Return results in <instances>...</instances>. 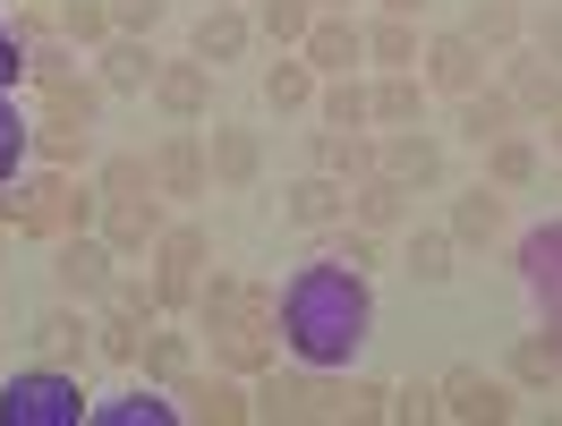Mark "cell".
<instances>
[{
	"mask_svg": "<svg viewBox=\"0 0 562 426\" xmlns=\"http://www.w3.org/2000/svg\"><path fill=\"white\" fill-rule=\"evenodd\" d=\"M367 324H375L367 273H350V265H316V273H299V282L281 290V341L307 358V367H350Z\"/></svg>",
	"mask_w": 562,
	"mask_h": 426,
	"instance_id": "1",
	"label": "cell"
},
{
	"mask_svg": "<svg viewBox=\"0 0 562 426\" xmlns=\"http://www.w3.org/2000/svg\"><path fill=\"white\" fill-rule=\"evenodd\" d=\"M247 392H256V418H265V426H316V418H341V384H333V367H307V358H299L290 375H281V358H273V367H265Z\"/></svg>",
	"mask_w": 562,
	"mask_h": 426,
	"instance_id": "2",
	"label": "cell"
},
{
	"mask_svg": "<svg viewBox=\"0 0 562 426\" xmlns=\"http://www.w3.org/2000/svg\"><path fill=\"white\" fill-rule=\"evenodd\" d=\"M86 418V392H77V367H26L0 384V426H77Z\"/></svg>",
	"mask_w": 562,
	"mask_h": 426,
	"instance_id": "3",
	"label": "cell"
},
{
	"mask_svg": "<svg viewBox=\"0 0 562 426\" xmlns=\"http://www.w3.org/2000/svg\"><path fill=\"white\" fill-rule=\"evenodd\" d=\"M435 392H443V418H460V426H503L520 410V384H512V375H486V367H443Z\"/></svg>",
	"mask_w": 562,
	"mask_h": 426,
	"instance_id": "4",
	"label": "cell"
},
{
	"mask_svg": "<svg viewBox=\"0 0 562 426\" xmlns=\"http://www.w3.org/2000/svg\"><path fill=\"white\" fill-rule=\"evenodd\" d=\"M111 273H120V256L103 248V231H69V239H52V282H60V299L103 307Z\"/></svg>",
	"mask_w": 562,
	"mask_h": 426,
	"instance_id": "5",
	"label": "cell"
},
{
	"mask_svg": "<svg viewBox=\"0 0 562 426\" xmlns=\"http://www.w3.org/2000/svg\"><path fill=\"white\" fill-rule=\"evenodd\" d=\"M179 418H196V426H247L256 418V392H247V375H231V367H213V375H179Z\"/></svg>",
	"mask_w": 562,
	"mask_h": 426,
	"instance_id": "6",
	"label": "cell"
},
{
	"mask_svg": "<svg viewBox=\"0 0 562 426\" xmlns=\"http://www.w3.org/2000/svg\"><path fill=\"white\" fill-rule=\"evenodd\" d=\"M26 197H35L26 239H43V248H52V239H69V231H94V213H103V188H77V179H60V171L35 179Z\"/></svg>",
	"mask_w": 562,
	"mask_h": 426,
	"instance_id": "7",
	"label": "cell"
},
{
	"mask_svg": "<svg viewBox=\"0 0 562 426\" xmlns=\"http://www.w3.org/2000/svg\"><path fill=\"white\" fill-rule=\"evenodd\" d=\"M162 188H145V197H103V213H94V231H103L111 256H145L154 239H162Z\"/></svg>",
	"mask_w": 562,
	"mask_h": 426,
	"instance_id": "8",
	"label": "cell"
},
{
	"mask_svg": "<svg viewBox=\"0 0 562 426\" xmlns=\"http://www.w3.org/2000/svg\"><path fill=\"white\" fill-rule=\"evenodd\" d=\"M145 94H154V111H162L171 128H196V120L213 111V69L196 60V52H188V60H162Z\"/></svg>",
	"mask_w": 562,
	"mask_h": 426,
	"instance_id": "9",
	"label": "cell"
},
{
	"mask_svg": "<svg viewBox=\"0 0 562 426\" xmlns=\"http://www.w3.org/2000/svg\"><path fill=\"white\" fill-rule=\"evenodd\" d=\"M426 86H435V94H477V86H486V43H469L460 35V26H443V35H426Z\"/></svg>",
	"mask_w": 562,
	"mask_h": 426,
	"instance_id": "10",
	"label": "cell"
},
{
	"mask_svg": "<svg viewBox=\"0 0 562 426\" xmlns=\"http://www.w3.org/2000/svg\"><path fill=\"white\" fill-rule=\"evenodd\" d=\"M205 341H213V367H231V375H247V384L281 358V333L265 316H231V324H213Z\"/></svg>",
	"mask_w": 562,
	"mask_h": 426,
	"instance_id": "11",
	"label": "cell"
},
{
	"mask_svg": "<svg viewBox=\"0 0 562 426\" xmlns=\"http://www.w3.org/2000/svg\"><path fill=\"white\" fill-rule=\"evenodd\" d=\"M154 188H162V197H179V205L213 188V154H205V137H196V128H171V137L154 145Z\"/></svg>",
	"mask_w": 562,
	"mask_h": 426,
	"instance_id": "12",
	"label": "cell"
},
{
	"mask_svg": "<svg viewBox=\"0 0 562 426\" xmlns=\"http://www.w3.org/2000/svg\"><path fill=\"white\" fill-rule=\"evenodd\" d=\"M299 52H307V69H316V77H350L358 60H367V26H358L350 9H316V26H307Z\"/></svg>",
	"mask_w": 562,
	"mask_h": 426,
	"instance_id": "13",
	"label": "cell"
},
{
	"mask_svg": "<svg viewBox=\"0 0 562 426\" xmlns=\"http://www.w3.org/2000/svg\"><path fill=\"white\" fill-rule=\"evenodd\" d=\"M375 171H392L401 188H443L452 162H443V145L426 137V120H418V128H392V137L375 145Z\"/></svg>",
	"mask_w": 562,
	"mask_h": 426,
	"instance_id": "14",
	"label": "cell"
},
{
	"mask_svg": "<svg viewBox=\"0 0 562 426\" xmlns=\"http://www.w3.org/2000/svg\"><path fill=\"white\" fill-rule=\"evenodd\" d=\"M503 86H512V103H520V120H546V111H562V60H546V52H503Z\"/></svg>",
	"mask_w": 562,
	"mask_h": 426,
	"instance_id": "15",
	"label": "cell"
},
{
	"mask_svg": "<svg viewBox=\"0 0 562 426\" xmlns=\"http://www.w3.org/2000/svg\"><path fill=\"white\" fill-rule=\"evenodd\" d=\"M154 69H162V60H154V35H111L103 52H94V86H103V94H145Z\"/></svg>",
	"mask_w": 562,
	"mask_h": 426,
	"instance_id": "16",
	"label": "cell"
},
{
	"mask_svg": "<svg viewBox=\"0 0 562 426\" xmlns=\"http://www.w3.org/2000/svg\"><path fill=\"white\" fill-rule=\"evenodd\" d=\"M35 350L52 358V367H86V358H94V316H86L77 299L43 307V316H35Z\"/></svg>",
	"mask_w": 562,
	"mask_h": 426,
	"instance_id": "17",
	"label": "cell"
},
{
	"mask_svg": "<svg viewBox=\"0 0 562 426\" xmlns=\"http://www.w3.org/2000/svg\"><path fill=\"white\" fill-rule=\"evenodd\" d=\"M290 231H341L350 222V179H333V171H307L299 188H290Z\"/></svg>",
	"mask_w": 562,
	"mask_h": 426,
	"instance_id": "18",
	"label": "cell"
},
{
	"mask_svg": "<svg viewBox=\"0 0 562 426\" xmlns=\"http://www.w3.org/2000/svg\"><path fill=\"white\" fill-rule=\"evenodd\" d=\"M247 43H256V18H247L239 0H205V18H196V43H188V52H196L205 69H222V60H239Z\"/></svg>",
	"mask_w": 562,
	"mask_h": 426,
	"instance_id": "19",
	"label": "cell"
},
{
	"mask_svg": "<svg viewBox=\"0 0 562 426\" xmlns=\"http://www.w3.org/2000/svg\"><path fill=\"white\" fill-rule=\"evenodd\" d=\"M205 154H213V188H256V171H265V137L239 120H213Z\"/></svg>",
	"mask_w": 562,
	"mask_h": 426,
	"instance_id": "20",
	"label": "cell"
},
{
	"mask_svg": "<svg viewBox=\"0 0 562 426\" xmlns=\"http://www.w3.org/2000/svg\"><path fill=\"white\" fill-rule=\"evenodd\" d=\"M503 375H512L520 392H554V384H562V324L520 333V341H512V358H503Z\"/></svg>",
	"mask_w": 562,
	"mask_h": 426,
	"instance_id": "21",
	"label": "cell"
},
{
	"mask_svg": "<svg viewBox=\"0 0 562 426\" xmlns=\"http://www.w3.org/2000/svg\"><path fill=\"white\" fill-rule=\"evenodd\" d=\"M503 222H512V213H503V188L477 179V188H460V197H452V222H443V231H452L460 248H494V239H503Z\"/></svg>",
	"mask_w": 562,
	"mask_h": 426,
	"instance_id": "22",
	"label": "cell"
},
{
	"mask_svg": "<svg viewBox=\"0 0 562 426\" xmlns=\"http://www.w3.org/2000/svg\"><path fill=\"white\" fill-rule=\"evenodd\" d=\"M409 205H418V188H401L392 171L350 179V222H367V231H401V222H409Z\"/></svg>",
	"mask_w": 562,
	"mask_h": 426,
	"instance_id": "23",
	"label": "cell"
},
{
	"mask_svg": "<svg viewBox=\"0 0 562 426\" xmlns=\"http://www.w3.org/2000/svg\"><path fill=\"white\" fill-rule=\"evenodd\" d=\"M486 154V179L503 188V197H520V188H537V171H546V145L520 137V128H503L494 145H477Z\"/></svg>",
	"mask_w": 562,
	"mask_h": 426,
	"instance_id": "24",
	"label": "cell"
},
{
	"mask_svg": "<svg viewBox=\"0 0 562 426\" xmlns=\"http://www.w3.org/2000/svg\"><path fill=\"white\" fill-rule=\"evenodd\" d=\"M460 35L486 43V52H520V43H528V9H520V0H469Z\"/></svg>",
	"mask_w": 562,
	"mask_h": 426,
	"instance_id": "25",
	"label": "cell"
},
{
	"mask_svg": "<svg viewBox=\"0 0 562 426\" xmlns=\"http://www.w3.org/2000/svg\"><path fill=\"white\" fill-rule=\"evenodd\" d=\"M307 171H333V179H367V171H375V145L358 137V128H316V137H307Z\"/></svg>",
	"mask_w": 562,
	"mask_h": 426,
	"instance_id": "26",
	"label": "cell"
},
{
	"mask_svg": "<svg viewBox=\"0 0 562 426\" xmlns=\"http://www.w3.org/2000/svg\"><path fill=\"white\" fill-rule=\"evenodd\" d=\"M503 128H520L512 86H477V94H460V137H469V145H494Z\"/></svg>",
	"mask_w": 562,
	"mask_h": 426,
	"instance_id": "27",
	"label": "cell"
},
{
	"mask_svg": "<svg viewBox=\"0 0 562 426\" xmlns=\"http://www.w3.org/2000/svg\"><path fill=\"white\" fill-rule=\"evenodd\" d=\"M188 367H196L188 333H171V316H154V324H145V350H137V375H145V384H179Z\"/></svg>",
	"mask_w": 562,
	"mask_h": 426,
	"instance_id": "28",
	"label": "cell"
},
{
	"mask_svg": "<svg viewBox=\"0 0 562 426\" xmlns=\"http://www.w3.org/2000/svg\"><path fill=\"white\" fill-rule=\"evenodd\" d=\"M426 120V77L418 69H384L375 77V128H418Z\"/></svg>",
	"mask_w": 562,
	"mask_h": 426,
	"instance_id": "29",
	"label": "cell"
},
{
	"mask_svg": "<svg viewBox=\"0 0 562 426\" xmlns=\"http://www.w3.org/2000/svg\"><path fill=\"white\" fill-rule=\"evenodd\" d=\"M316 120H324V128H367V120H375V86H358V69L350 77H324V86H316Z\"/></svg>",
	"mask_w": 562,
	"mask_h": 426,
	"instance_id": "30",
	"label": "cell"
},
{
	"mask_svg": "<svg viewBox=\"0 0 562 426\" xmlns=\"http://www.w3.org/2000/svg\"><path fill=\"white\" fill-rule=\"evenodd\" d=\"M154 273H171V282H205V231H196V222H162V239H154Z\"/></svg>",
	"mask_w": 562,
	"mask_h": 426,
	"instance_id": "31",
	"label": "cell"
},
{
	"mask_svg": "<svg viewBox=\"0 0 562 426\" xmlns=\"http://www.w3.org/2000/svg\"><path fill=\"white\" fill-rule=\"evenodd\" d=\"M316 86L324 77L307 69V52H281L273 69H265V103L273 111H316Z\"/></svg>",
	"mask_w": 562,
	"mask_h": 426,
	"instance_id": "32",
	"label": "cell"
},
{
	"mask_svg": "<svg viewBox=\"0 0 562 426\" xmlns=\"http://www.w3.org/2000/svg\"><path fill=\"white\" fill-rule=\"evenodd\" d=\"M452 256H460L452 231H409V256H401V265H409V282H418V290H443V282H452Z\"/></svg>",
	"mask_w": 562,
	"mask_h": 426,
	"instance_id": "33",
	"label": "cell"
},
{
	"mask_svg": "<svg viewBox=\"0 0 562 426\" xmlns=\"http://www.w3.org/2000/svg\"><path fill=\"white\" fill-rule=\"evenodd\" d=\"M247 18H256V35H273L281 52H299V43H307V26H316V0H256Z\"/></svg>",
	"mask_w": 562,
	"mask_h": 426,
	"instance_id": "34",
	"label": "cell"
},
{
	"mask_svg": "<svg viewBox=\"0 0 562 426\" xmlns=\"http://www.w3.org/2000/svg\"><path fill=\"white\" fill-rule=\"evenodd\" d=\"M367 60L375 69H418V18H375L367 26Z\"/></svg>",
	"mask_w": 562,
	"mask_h": 426,
	"instance_id": "35",
	"label": "cell"
},
{
	"mask_svg": "<svg viewBox=\"0 0 562 426\" xmlns=\"http://www.w3.org/2000/svg\"><path fill=\"white\" fill-rule=\"evenodd\" d=\"M94 111H103V86H94V77H60V86H43V120H77V128H94Z\"/></svg>",
	"mask_w": 562,
	"mask_h": 426,
	"instance_id": "36",
	"label": "cell"
},
{
	"mask_svg": "<svg viewBox=\"0 0 562 426\" xmlns=\"http://www.w3.org/2000/svg\"><path fill=\"white\" fill-rule=\"evenodd\" d=\"M231 316H247V282L239 273H205L196 282V333H213V324H231Z\"/></svg>",
	"mask_w": 562,
	"mask_h": 426,
	"instance_id": "37",
	"label": "cell"
},
{
	"mask_svg": "<svg viewBox=\"0 0 562 426\" xmlns=\"http://www.w3.org/2000/svg\"><path fill=\"white\" fill-rule=\"evenodd\" d=\"M94 350L120 358V367H137V350H145V316H128V307H111V299H103V316H94Z\"/></svg>",
	"mask_w": 562,
	"mask_h": 426,
	"instance_id": "38",
	"label": "cell"
},
{
	"mask_svg": "<svg viewBox=\"0 0 562 426\" xmlns=\"http://www.w3.org/2000/svg\"><path fill=\"white\" fill-rule=\"evenodd\" d=\"M60 35L77 43V52H103L120 26H111V0H60Z\"/></svg>",
	"mask_w": 562,
	"mask_h": 426,
	"instance_id": "39",
	"label": "cell"
},
{
	"mask_svg": "<svg viewBox=\"0 0 562 426\" xmlns=\"http://www.w3.org/2000/svg\"><path fill=\"white\" fill-rule=\"evenodd\" d=\"M35 154L52 162V171H69V162L94 154V128H77V120H43V128H35Z\"/></svg>",
	"mask_w": 562,
	"mask_h": 426,
	"instance_id": "40",
	"label": "cell"
},
{
	"mask_svg": "<svg viewBox=\"0 0 562 426\" xmlns=\"http://www.w3.org/2000/svg\"><path fill=\"white\" fill-rule=\"evenodd\" d=\"M60 77H77V43L69 35H43V43H26V86H60Z\"/></svg>",
	"mask_w": 562,
	"mask_h": 426,
	"instance_id": "41",
	"label": "cell"
},
{
	"mask_svg": "<svg viewBox=\"0 0 562 426\" xmlns=\"http://www.w3.org/2000/svg\"><path fill=\"white\" fill-rule=\"evenodd\" d=\"M375 418H392V384L384 375H350L341 384V426H375Z\"/></svg>",
	"mask_w": 562,
	"mask_h": 426,
	"instance_id": "42",
	"label": "cell"
},
{
	"mask_svg": "<svg viewBox=\"0 0 562 426\" xmlns=\"http://www.w3.org/2000/svg\"><path fill=\"white\" fill-rule=\"evenodd\" d=\"M94 188H103V197H145V188H154V154H111Z\"/></svg>",
	"mask_w": 562,
	"mask_h": 426,
	"instance_id": "43",
	"label": "cell"
},
{
	"mask_svg": "<svg viewBox=\"0 0 562 426\" xmlns=\"http://www.w3.org/2000/svg\"><path fill=\"white\" fill-rule=\"evenodd\" d=\"M392 418H401V426L443 418V392H435V384H392Z\"/></svg>",
	"mask_w": 562,
	"mask_h": 426,
	"instance_id": "44",
	"label": "cell"
},
{
	"mask_svg": "<svg viewBox=\"0 0 562 426\" xmlns=\"http://www.w3.org/2000/svg\"><path fill=\"white\" fill-rule=\"evenodd\" d=\"M26 145H35V128L9 111V86H0V188H9V171H18V154H26Z\"/></svg>",
	"mask_w": 562,
	"mask_h": 426,
	"instance_id": "45",
	"label": "cell"
},
{
	"mask_svg": "<svg viewBox=\"0 0 562 426\" xmlns=\"http://www.w3.org/2000/svg\"><path fill=\"white\" fill-rule=\"evenodd\" d=\"M341 265H350V273L384 265V231H367V222H341Z\"/></svg>",
	"mask_w": 562,
	"mask_h": 426,
	"instance_id": "46",
	"label": "cell"
},
{
	"mask_svg": "<svg viewBox=\"0 0 562 426\" xmlns=\"http://www.w3.org/2000/svg\"><path fill=\"white\" fill-rule=\"evenodd\" d=\"M162 9H171V0H111V26H120V35H154Z\"/></svg>",
	"mask_w": 562,
	"mask_h": 426,
	"instance_id": "47",
	"label": "cell"
},
{
	"mask_svg": "<svg viewBox=\"0 0 562 426\" xmlns=\"http://www.w3.org/2000/svg\"><path fill=\"white\" fill-rule=\"evenodd\" d=\"M528 52H546V60H562V0H546V9L528 18Z\"/></svg>",
	"mask_w": 562,
	"mask_h": 426,
	"instance_id": "48",
	"label": "cell"
},
{
	"mask_svg": "<svg viewBox=\"0 0 562 426\" xmlns=\"http://www.w3.org/2000/svg\"><path fill=\"white\" fill-rule=\"evenodd\" d=\"M43 35H60V9H52V0H26V9H18V43H43Z\"/></svg>",
	"mask_w": 562,
	"mask_h": 426,
	"instance_id": "49",
	"label": "cell"
},
{
	"mask_svg": "<svg viewBox=\"0 0 562 426\" xmlns=\"http://www.w3.org/2000/svg\"><path fill=\"white\" fill-rule=\"evenodd\" d=\"M375 9H384V18H418L426 0H375Z\"/></svg>",
	"mask_w": 562,
	"mask_h": 426,
	"instance_id": "50",
	"label": "cell"
},
{
	"mask_svg": "<svg viewBox=\"0 0 562 426\" xmlns=\"http://www.w3.org/2000/svg\"><path fill=\"white\" fill-rule=\"evenodd\" d=\"M546 145H554V154H562V111H546Z\"/></svg>",
	"mask_w": 562,
	"mask_h": 426,
	"instance_id": "51",
	"label": "cell"
},
{
	"mask_svg": "<svg viewBox=\"0 0 562 426\" xmlns=\"http://www.w3.org/2000/svg\"><path fill=\"white\" fill-rule=\"evenodd\" d=\"M316 9H350V0H316Z\"/></svg>",
	"mask_w": 562,
	"mask_h": 426,
	"instance_id": "52",
	"label": "cell"
},
{
	"mask_svg": "<svg viewBox=\"0 0 562 426\" xmlns=\"http://www.w3.org/2000/svg\"><path fill=\"white\" fill-rule=\"evenodd\" d=\"M0 248H9V231H0Z\"/></svg>",
	"mask_w": 562,
	"mask_h": 426,
	"instance_id": "53",
	"label": "cell"
}]
</instances>
